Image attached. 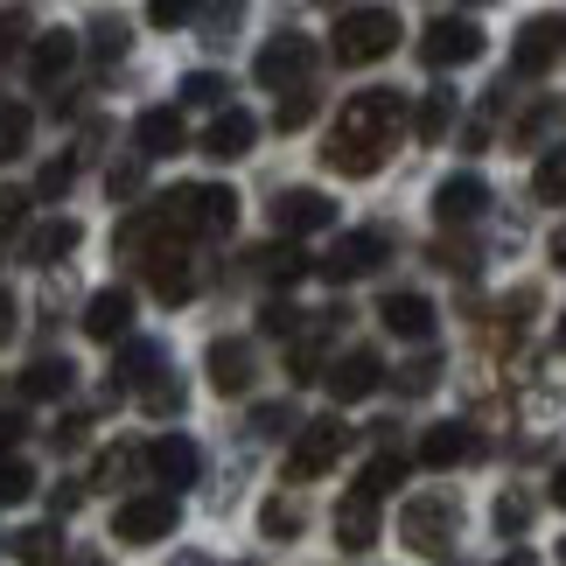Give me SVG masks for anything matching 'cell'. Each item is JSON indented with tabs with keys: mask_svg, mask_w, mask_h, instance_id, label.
Returning a JSON list of instances; mask_svg holds the SVG:
<instances>
[{
	"mask_svg": "<svg viewBox=\"0 0 566 566\" xmlns=\"http://www.w3.org/2000/svg\"><path fill=\"white\" fill-rule=\"evenodd\" d=\"M399 126H406V98L399 92H357L343 105L336 134H329V168L336 176H378L391 140H399Z\"/></svg>",
	"mask_w": 566,
	"mask_h": 566,
	"instance_id": "cell-1",
	"label": "cell"
},
{
	"mask_svg": "<svg viewBox=\"0 0 566 566\" xmlns=\"http://www.w3.org/2000/svg\"><path fill=\"white\" fill-rule=\"evenodd\" d=\"M161 217H168L182 238H196V231L224 238V231L238 224V196L217 189V182H189V189H168V196H161Z\"/></svg>",
	"mask_w": 566,
	"mask_h": 566,
	"instance_id": "cell-2",
	"label": "cell"
},
{
	"mask_svg": "<svg viewBox=\"0 0 566 566\" xmlns=\"http://www.w3.org/2000/svg\"><path fill=\"white\" fill-rule=\"evenodd\" d=\"M399 50V14L391 8H357L336 21V63H378Z\"/></svg>",
	"mask_w": 566,
	"mask_h": 566,
	"instance_id": "cell-3",
	"label": "cell"
},
{
	"mask_svg": "<svg viewBox=\"0 0 566 566\" xmlns=\"http://www.w3.org/2000/svg\"><path fill=\"white\" fill-rule=\"evenodd\" d=\"M454 532H462V511H454V496H412L399 511V538L412 553H448Z\"/></svg>",
	"mask_w": 566,
	"mask_h": 566,
	"instance_id": "cell-4",
	"label": "cell"
},
{
	"mask_svg": "<svg viewBox=\"0 0 566 566\" xmlns=\"http://www.w3.org/2000/svg\"><path fill=\"white\" fill-rule=\"evenodd\" d=\"M343 441H350V427H343V420H308V427H301V441H294V454H287V483H315V475H329Z\"/></svg>",
	"mask_w": 566,
	"mask_h": 566,
	"instance_id": "cell-5",
	"label": "cell"
},
{
	"mask_svg": "<svg viewBox=\"0 0 566 566\" xmlns=\"http://www.w3.org/2000/svg\"><path fill=\"white\" fill-rule=\"evenodd\" d=\"M176 532V496H126L113 511V538L119 546H161Z\"/></svg>",
	"mask_w": 566,
	"mask_h": 566,
	"instance_id": "cell-6",
	"label": "cell"
},
{
	"mask_svg": "<svg viewBox=\"0 0 566 566\" xmlns=\"http://www.w3.org/2000/svg\"><path fill=\"white\" fill-rule=\"evenodd\" d=\"M483 56V29H475V21H433V29L420 35V63L427 71H454V63H475Z\"/></svg>",
	"mask_w": 566,
	"mask_h": 566,
	"instance_id": "cell-7",
	"label": "cell"
},
{
	"mask_svg": "<svg viewBox=\"0 0 566 566\" xmlns=\"http://www.w3.org/2000/svg\"><path fill=\"white\" fill-rule=\"evenodd\" d=\"M385 252H391V238L385 231H350V238H336L329 259H322V280H364V273H378L385 266Z\"/></svg>",
	"mask_w": 566,
	"mask_h": 566,
	"instance_id": "cell-8",
	"label": "cell"
},
{
	"mask_svg": "<svg viewBox=\"0 0 566 566\" xmlns=\"http://www.w3.org/2000/svg\"><path fill=\"white\" fill-rule=\"evenodd\" d=\"M252 71H259V84H273V92H287V84H301V77L315 71V42L287 29V35H273L266 50H259V63H252Z\"/></svg>",
	"mask_w": 566,
	"mask_h": 566,
	"instance_id": "cell-9",
	"label": "cell"
},
{
	"mask_svg": "<svg viewBox=\"0 0 566 566\" xmlns=\"http://www.w3.org/2000/svg\"><path fill=\"white\" fill-rule=\"evenodd\" d=\"M273 224L287 231V238L329 231V224H336V203H329V196H322V189H287V196H280V203H273Z\"/></svg>",
	"mask_w": 566,
	"mask_h": 566,
	"instance_id": "cell-10",
	"label": "cell"
},
{
	"mask_svg": "<svg viewBox=\"0 0 566 566\" xmlns=\"http://www.w3.org/2000/svg\"><path fill=\"white\" fill-rule=\"evenodd\" d=\"M147 469H155L168 490H189L196 475H203V454H196L189 433H161V441H147Z\"/></svg>",
	"mask_w": 566,
	"mask_h": 566,
	"instance_id": "cell-11",
	"label": "cell"
},
{
	"mask_svg": "<svg viewBox=\"0 0 566 566\" xmlns=\"http://www.w3.org/2000/svg\"><path fill=\"white\" fill-rule=\"evenodd\" d=\"M483 210H490V182L483 176H448L433 189V217H441V224H475Z\"/></svg>",
	"mask_w": 566,
	"mask_h": 566,
	"instance_id": "cell-12",
	"label": "cell"
},
{
	"mask_svg": "<svg viewBox=\"0 0 566 566\" xmlns=\"http://www.w3.org/2000/svg\"><path fill=\"white\" fill-rule=\"evenodd\" d=\"M378 538V490H350L336 504V546L343 553H364Z\"/></svg>",
	"mask_w": 566,
	"mask_h": 566,
	"instance_id": "cell-13",
	"label": "cell"
},
{
	"mask_svg": "<svg viewBox=\"0 0 566 566\" xmlns=\"http://www.w3.org/2000/svg\"><path fill=\"white\" fill-rule=\"evenodd\" d=\"M385 385V364H378V350H350V357H343L336 364V371H329V391H336V399L343 406H357V399H371V391Z\"/></svg>",
	"mask_w": 566,
	"mask_h": 566,
	"instance_id": "cell-14",
	"label": "cell"
},
{
	"mask_svg": "<svg viewBox=\"0 0 566 566\" xmlns=\"http://www.w3.org/2000/svg\"><path fill=\"white\" fill-rule=\"evenodd\" d=\"M559 42H566V21L559 14H538V21H525V29H517V71H546V63L559 56Z\"/></svg>",
	"mask_w": 566,
	"mask_h": 566,
	"instance_id": "cell-15",
	"label": "cell"
},
{
	"mask_svg": "<svg viewBox=\"0 0 566 566\" xmlns=\"http://www.w3.org/2000/svg\"><path fill=\"white\" fill-rule=\"evenodd\" d=\"M134 140H140V155L147 161H161V155H182V113H176V105H155V113H140L134 119Z\"/></svg>",
	"mask_w": 566,
	"mask_h": 566,
	"instance_id": "cell-16",
	"label": "cell"
},
{
	"mask_svg": "<svg viewBox=\"0 0 566 566\" xmlns=\"http://www.w3.org/2000/svg\"><path fill=\"white\" fill-rule=\"evenodd\" d=\"M126 329H134V294H126V287H105V294H92V308H84V336H98V343H119Z\"/></svg>",
	"mask_w": 566,
	"mask_h": 566,
	"instance_id": "cell-17",
	"label": "cell"
},
{
	"mask_svg": "<svg viewBox=\"0 0 566 566\" xmlns=\"http://www.w3.org/2000/svg\"><path fill=\"white\" fill-rule=\"evenodd\" d=\"M469 454H475V427H462V420H441V427L420 433V462L427 469H454V462H469Z\"/></svg>",
	"mask_w": 566,
	"mask_h": 566,
	"instance_id": "cell-18",
	"label": "cell"
},
{
	"mask_svg": "<svg viewBox=\"0 0 566 566\" xmlns=\"http://www.w3.org/2000/svg\"><path fill=\"white\" fill-rule=\"evenodd\" d=\"M203 364H210V385L217 391H245L252 385V343H238V336H217Z\"/></svg>",
	"mask_w": 566,
	"mask_h": 566,
	"instance_id": "cell-19",
	"label": "cell"
},
{
	"mask_svg": "<svg viewBox=\"0 0 566 566\" xmlns=\"http://www.w3.org/2000/svg\"><path fill=\"white\" fill-rule=\"evenodd\" d=\"M252 140H259V119H252V113H217V119H210V134H203V155L238 161Z\"/></svg>",
	"mask_w": 566,
	"mask_h": 566,
	"instance_id": "cell-20",
	"label": "cell"
},
{
	"mask_svg": "<svg viewBox=\"0 0 566 566\" xmlns=\"http://www.w3.org/2000/svg\"><path fill=\"white\" fill-rule=\"evenodd\" d=\"M71 63H77V35H71V29L35 35V50H29V77H35V84H56Z\"/></svg>",
	"mask_w": 566,
	"mask_h": 566,
	"instance_id": "cell-21",
	"label": "cell"
},
{
	"mask_svg": "<svg viewBox=\"0 0 566 566\" xmlns=\"http://www.w3.org/2000/svg\"><path fill=\"white\" fill-rule=\"evenodd\" d=\"M385 329L406 336V343H427L433 336V301L427 294H391L385 301Z\"/></svg>",
	"mask_w": 566,
	"mask_h": 566,
	"instance_id": "cell-22",
	"label": "cell"
},
{
	"mask_svg": "<svg viewBox=\"0 0 566 566\" xmlns=\"http://www.w3.org/2000/svg\"><path fill=\"white\" fill-rule=\"evenodd\" d=\"M77 245H84V231L71 224V217H50V224L29 231V259H35V266H56V259L77 252Z\"/></svg>",
	"mask_w": 566,
	"mask_h": 566,
	"instance_id": "cell-23",
	"label": "cell"
},
{
	"mask_svg": "<svg viewBox=\"0 0 566 566\" xmlns=\"http://www.w3.org/2000/svg\"><path fill=\"white\" fill-rule=\"evenodd\" d=\"M71 385H77V364H63V357H42V364L21 371V391H29V399H63Z\"/></svg>",
	"mask_w": 566,
	"mask_h": 566,
	"instance_id": "cell-24",
	"label": "cell"
},
{
	"mask_svg": "<svg viewBox=\"0 0 566 566\" xmlns=\"http://www.w3.org/2000/svg\"><path fill=\"white\" fill-rule=\"evenodd\" d=\"M155 378H161V343H126V350H119V385L147 391Z\"/></svg>",
	"mask_w": 566,
	"mask_h": 566,
	"instance_id": "cell-25",
	"label": "cell"
},
{
	"mask_svg": "<svg viewBox=\"0 0 566 566\" xmlns=\"http://www.w3.org/2000/svg\"><path fill=\"white\" fill-rule=\"evenodd\" d=\"M147 462V448H105L98 469H92V490H126V475Z\"/></svg>",
	"mask_w": 566,
	"mask_h": 566,
	"instance_id": "cell-26",
	"label": "cell"
},
{
	"mask_svg": "<svg viewBox=\"0 0 566 566\" xmlns=\"http://www.w3.org/2000/svg\"><path fill=\"white\" fill-rule=\"evenodd\" d=\"M14 559H21V566H56V525L14 532Z\"/></svg>",
	"mask_w": 566,
	"mask_h": 566,
	"instance_id": "cell-27",
	"label": "cell"
},
{
	"mask_svg": "<svg viewBox=\"0 0 566 566\" xmlns=\"http://www.w3.org/2000/svg\"><path fill=\"white\" fill-rule=\"evenodd\" d=\"M448 119H454V98H448V92H427L420 113H412V134H420V140H441Z\"/></svg>",
	"mask_w": 566,
	"mask_h": 566,
	"instance_id": "cell-28",
	"label": "cell"
},
{
	"mask_svg": "<svg viewBox=\"0 0 566 566\" xmlns=\"http://www.w3.org/2000/svg\"><path fill=\"white\" fill-rule=\"evenodd\" d=\"M532 189H538V203H566V147H553V155L538 161Z\"/></svg>",
	"mask_w": 566,
	"mask_h": 566,
	"instance_id": "cell-29",
	"label": "cell"
},
{
	"mask_svg": "<svg viewBox=\"0 0 566 566\" xmlns=\"http://www.w3.org/2000/svg\"><path fill=\"white\" fill-rule=\"evenodd\" d=\"M29 147V113L21 105H0V161H14Z\"/></svg>",
	"mask_w": 566,
	"mask_h": 566,
	"instance_id": "cell-30",
	"label": "cell"
},
{
	"mask_svg": "<svg viewBox=\"0 0 566 566\" xmlns=\"http://www.w3.org/2000/svg\"><path fill=\"white\" fill-rule=\"evenodd\" d=\"M259 259H266V280H280V287L308 273V252H301V245H273V252H259Z\"/></svg>",
	"mask_w": 566,
	"mask_h": 566,
	"instance_id": "cell-31",
	"label": "cell"
},
{
	"mask_svg": "<svg viewBox=\"0 0 566 566\" xmlns=\"http://www.w3.org/2000/svg\"><path fill=\"white\" fill-rule=\"evenodd\" d=\"M29 490H35V469H29V462H8V454H0V504H21Z\"/></svg>",
	"mask_w": 566,
	"mask_h": 566,
	"instance_id": "cell-32",
	"label": "cell"
},
{
	"mask_svg": "<svg viewBox=\"0 0 566 566\" xmlns=\"http://www.w3.org/2000/svg\"><path fill=\"white\" fill-rule=\"evenodd\" d=\"M182 105H224V77H217V71H189L182 77Z\"/></svg>",
	"mask_w": 566,
	"mask_h": 566,
	"instance_id": "cell-33",
	"label": "cell"
},
{
	"mask_svg": "<svg viewBox=\"0 0 566 566\" xmlns=\"http://www.w3.org/2000/svg\"><path fill=\"white\" fill-rule=\"evenodd\" d=\"M259 525H266L273 538H294V532H301V504H287V496H273V504L259 511Z\"/></svg>",
	"mask_w": 566,
	"mask_h": 566,
	"instance_id": "cell-34",
	"label": "cell"
},
{
	"mask_svg": "<svg viewBox=\"0 0 566 566\" xmlns=\"http://www.w3.org/2000/svg\"><path fill=\"white\" fill-rule=\"evenodd\" d=\"M525 525H532V496L525 490L496 496V532H525Z\"/></svg>",
	"mask_w": 566,
	"mask_h": 566,
	"instance_id": "cell-35",
	"label": "cell"
},
{
	"mask_svg": "<svg viewBox=\"0 0 566 566\" xmlns=\"http://www.w3.org/2000/svg\"><path fill=\"white\" fill-rule=\"evenodd\" d=\"M196 8H203V0H147V21H155V29H182V21H196Z\"/></svg>",
	"mask_w": 566,
	"mask_h": 566,
	"instance_id": "cell-36",
	"label": "cell"
},
{
	"mask_svg": "<svg viewBox=\"0 0 566 566\" xmlns=\"http://www.w3.org/2000/svg\"><path fill=\"white\" fill-rule=\"evenodd\" d=\"M308 119H315V92H308V84H287V105H280V126L294 134V126H308Z\"/></svg>",
	"mask_w": 566,
	"mask_h": 566,
	"instance_id": "cell-37",
	"label": "cell"
},
{
	"mask_svg": "<svg viewBox=\"0 0 566 566\" xmlns=\"http://www.w3.org/2000/svg\"><path fill=\"white\" fill-rule=\"evenodd\" d=\"M92 50H98V56H119V50H126V21H119V14H98V21H92Z\"/></svg>",
	"mask_w": 566,
	"mask_h": 566,
	"instance_id": "cell-38",
	"label": "cell"
},
{
	"mask_svg": "<svg viewBox=\"0 0 566 566\" xmlns=\"http://www.w3.org/2000/svg\"><path fill=\"white\" fill-rule=\"evenodd\" d=\"M433 385H441V357H412L399 371V391H433Z\"/></svg>",
	"mask_w": 566,
	"mask_h": 566,
	"instance_id": "cell-39",
	"label": "cell"
},
{
	"mask_svg": "<svg viewBox=\"0 0 566 566\" xmlns=\"http://www.w3.org/2000/svg\"><path fill=\"white\" fill-rule=\"evenodd\" d=\"M391 483H399V454H378V462H364V475H357V490H391Z\"/></svg>",
	"mask_w": 566,
	"mask_h": 566,
	"instance_id": "cell-40",
	"label": "cell"
},
{
	"mask_svg": "<svg viewBox=\"0 0 566 566\" xmlns=\"http://www.w3.org/2000/svg\"><path fill=\"white\" fill-rule=\"evenodd\" d=\"M21 217H29V196H21V189H0V238L21 231Z\"/></svg>",
	"mask_w": 566,
	"mask_h": 566,
	"instance_id": "cell-41",
	"label": "cell"
},
{
	"mask_svg": "<svg viewBox=\"0 0 566 566\" xmlns=\"http://www.w3.org/2000/svg\"><path fill=\"white\" fill-rule=\"evenodd\" d=\"M71 176H77V161H50V168H42V196H63V189H71Z\"/></svg>",
	"mask_w": 566,
	"mask_h": 566,
	"instance_id": "cell-42",
	"label": "cell"
},
{
	"mask_svg": "<svg viewBox=\"0 0 566 566\" xmlns=\"http://www.w3.org/2000/svg\"><path fill=\"white\" fill-rule=\"evenodd\" d=\"M21 35H29V14H21V8H8V14H0V50H14Z\"/></svg>",
	"mask_w": 566,
	"mask_h": 566,
	"instance_id": "cell-43",
	"label": "cell"
},
{
	"mask_svg": "<svg viewBox=\"0 0 566 566\" xmlns=\"http://www.w3.org/2000/svg\"><path fill=\"white\" fill-rule=\"evenodd\" d=\"M287 420H294L287 406H259V412H252V427H259V433H287Z\"/></svg>",
	"mask_w": 566,
	"mask_h": 566,
	"instance_id": "cell-44",
	"label": "cell"
},
{
	"mask_svg": "<svg viewBox=\"0 0 566 566\" xmlns=\"http://www.w3.org/2000/svg\"><path fill=\"white\" fill-rule=\"evenodd\" d=\"M21 433H29V420H21V412H0V454H8Z\"/></svg>",
	"mask_w": 566,
	"mask_h": 566,
	"instance_id": "cell-45",
	"label": "cell"
},
{
	"mask_svg": "<svg viewBox=\"0 0 566 566\" xmlns=\"http://www.w3.org/2000/svg\"><path fill=\"white\" fill-rule=\"evenodd\" d=\"M140 189V168H113V196H134Z\"/></svg>",
	"mask_w": 566,
	"mask_h": 566,
	"instance_id": "cell-46",
	"label": "cell"
},
{
	"mask_svg": "<svg viewBox=\"0 0 566 566\" xmlns=\"http://www.w3.org/2000/svg\"><path fill=\"white\" fill-rule=\"evenodd\" d=\"M14 315H21V308H14V301H8V294H0V343H8V336H14Z\"/></svg>",
	"mask_w": 566,
	"mask_h": 566,
	"instance_id": "cell-47",
	"label": "cell"
},
{
	"mask_svg": "<svg viewBox=\"0 0 566 566\" xmlns=\"http://www.w3.org/2000/svg\"><path fill=\"white\" fill-rule=\"evenodd\" d=\"M553 266H559V273H566V224H559V231H553Z\"/></svg>",
	"mask_w": 566,
	"mask_h": 566,
	"instance_id": "cell-48",
	"label": "cell"
},
{
	"mask_svg": "<svg viewBox=\"0 0 566 566\" xmlns=\"http://www.w3.org/2000/svg\"><path fill=\"white\" fill-rule=\"evenodd\" d=\"M553 504H559V511H566V469H559V475H553Z\"/></svg>",
	"mask_w": 566,
	"mask_h": 566,
	"instance_id": "cell-49",
	"label": "cell"
},
{
	"mask_svg": "<svg viewBox=\"0 0 566 566\" xmlns=\"http://www.w3.org/2000/svg\"><path fill=\"white\" fill-rule=\"evenodd\" d=\"M496 566H538V559L532 553H511V559H496Z\"/></svg>",
	"mask_w": 566,
	"mask_h": 566,
	"instance_id": "cell-50",
	"label": "cell"
},
{
	"mask_svg": "<svg viewBox=\"0 0 566 566\" xmlns=\"http://www.w3.org/2000/svg\"><path fill=\"white\" fill-rule=\"evenodd\" d=\"M559 350H566V315H559Z\"/></svg>",
	"mask_w": 566,
	"mask_h": 566,
	"instance_id": "cell-51",
	"label": "cell"
},
{
	"mask_svg": "<svg viewBox=\"0 0 566 566\" xmlns=\"http://www.w3.org/2000/svg\"><path fill=\"white\" fill-rule=\"evenodd\" d=\"M182 566H203V559H182Z\"/></svg>",
	"mask_w": 566,
	"mask_h": 566,
	"instance_id": "cell-52",
	"label": "cell"
},
{
	"mask_svg": "<svg viewBox=\"0 0 566 566\" xmlns=\"http://www.w3.org/2000/svg\"><path fill=\"white\" fill-rule=\"evenodd\" d=\"M559 559H566V538H559Z\"/></svg>",
	"mask_w": 566,
	"mask_h": 566,
	"instance_id": "cell-53",
	"label": "cell"
},
{
	"mask_svg": "<svg viewBox=\"0 0 566 566\" xmlns=\"http://www.w3.org/2000/svg\"><path fill=\"white\" fill-rule=\"evenodd\" d=\"M322 8H336V0H322Z\"/></svg>",
	"mask_w": 566,
	"mask_h": 566,
	"instance_id": "cell-54",
	"label": "cell"
}]
</instances>
